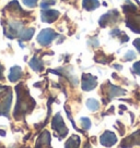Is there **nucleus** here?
<instances>
[{
	"label": "nucleus",
	"mask_w": 140,
	"mask_h": 148,
	"mask_svg": "<svg viewBox=\"0 0 140 148\" xmlns=\"http://www.w3.org/2000/svg\"><path fill=\"white\" fill-rule=\"evenodd\" d=\"M87 107L89 108L91 111H95L98 109V102L96 100H94V99H88V101H87Z\"/></svg>",
	"instance_id": "14"
},
{
	"label": "nucleus",
	"mask_w": 140,
	"mask_h": 148,
	"mask_svg": "<svg viewBox=\"0 0 140 148\" xmlns=\"http://www.w3.org/2000/svg\"><path fill=\"white\" fill-rule=\"evenodd\" d=\"M100 3H98V0H83V8L88 11L96 9Z\"/></svg>",
	"instance_id": "12"
},
{
	"label": "nucleus",
	"mask_w": 140,
	"mask_h": 148,
	"mask_svg": "<svg viewBox=\"0 0 140 148\" xmlns=\"http://www.w3.org/2000/svg\"><path fill=\"white\" fill-rule=\"evenodd\" d=\"M30 66H31L34 71L40 72V71L43 70V62L38 59L37 57H33L32 60L30 61Z\"/></svg>",
	"instance_id": "11"
},
{
	"label": "nucleus",
	"mask_w": 140,
	"mask_h": 148,
	"mask_svg": "<svg viewBox=\"0 0 140 148\" xmlns=\"http://www.w3.org/2000/svg\"><path fill=\"white\" fill-rule=\"evenodd\" d=\"M22 28V24L18 23V22H13V23H9L8 28L5 29V35L10 39H13L15 36H19V34L21 33Z\"/></svg>",
	"instance_id": "5"
},
{
	"label": "nucleus",
	"mask_w": 140,
	"mask_h": 148,
	"mask_svg": "<svg viewBox=\"0 0 140 148\" xmlns=\"http://www.w3.org/2000/svg\"><path fill=\"white\" fill-rule=\"evenodd\" d=\"M116 140L117 138L116 136H115V134L112 133V132H108V131H106L101 136V143L104 146H112V145H114V144L116 143Z\"/></svg>",
	"instance_id": "8"
},
{
	"label": "nucleus",
	"mask_w": 140,
	"mask_h": 148,
	"mask_svg": "<svg viewBox=\"0 0 140 148\" xmlns=\"http://www.w3.org/2000/svg\"><path fill=\"white\" fill-rule=\"evenodd\" d=\"M3 70H5V68H3L2 65L0 64V79H3V75H2V72H3Z\"/></svg>",
	"instance_id": "23"
},
{
	"label": "nucleus",
	"mask_w": 140,
	"mask_h": 148,
	"mask_svg": "<svg viewBox=\"0 0 140 148\" xmlns=\"http://www.w3.org/2000/svg\"><path fill=\"white\" fill-rule=\"evenodd\" d=\"M7 88H8V87H6V86H2V85H0V95H1V94H3L5 92H7V90H5V89H7ZM9 88H8V89H9Z\"/></svg>",
	"instance_id": "22"
},
{
	"label": "nucleus",
	"mask_w": 140,
	"mask_h": 148,
	"mask_svg": "<svg viewBox=\"0 0 140 148\" xmlns=\"http://www.w3.org/2000/svg\"><path fill=\"white\" fill-rule=\"evenodd\" d=\"M95 86H96V79L90 74H83V76H82V89L83 90H91Z\"/></svg>",
	"instance_id": "6"
},
{
	"label": "nucleus",
	"mask_w": 140,
	"mask_h": 148,
	"mask_svg": "<svg viewBox=\"0 0 140 148\" xmlns=\"http://www.w3.org/2000/svg\"><path fill=\"white\" fill-rule=\"evenodd\" d=\"M51 126L56 132H58V134L60 135L61 137H65L67 133H68V130L65 126V123H64V121H62L59 113L54 116L53 122H51Z\"/></svg>",
	"instance_id": "4"
},
{
	"label": "nucleus",
	"mask_w": 140,
	"mask_h": 148,
	"mask_svg": "<svg viewBox=\"0 0 140 148\" xmlns=\"http://www.w3.org/2000/svg\"><path fill=\"white\" fill-rule=\"evenodd\" d=\"M22 2L26 7H30V8H35L37 5V0H22Z\"/></svg>",
	"instance_id": "16"
},
{
	"label": "nucleus",
	"mask_w": 140,
	"mask_h": 148,
	"mask_svg": "<svg viewBox=\"0 0 140 148\" xmlns=\"http://www.w3.org/2000/svg\"><path fill=\"white\" fill-rule=\"evenodd\" d=\"M55 0H43L42 3H41V7H42L43 9H46V8H48L49 5H55Z\"/></svg>",
	"instance_id": "17"
},
{
	"label": "nucleus",
	"mask_w": 140,
	"mask_h": 148,
	"mask_svg": "<svg viewBox=\"0 0 140 148\" xmlns=\"http://www.w3.org/2000/svg\"><path fill=\"white\" fill-rule=\"evenodd\" d=\"M34 34V28H28V29H23L21 31V33L19 34V37L21 40H28L31 39Z\"/></svg>",
	"instance_id": "13"
},
{
	"label": "nucleus",
	"mask_w": 140,
	"mask_h": 148,
	"mask_svg": "<svg viewBox=\"0 0 140 148\" xmlns=\"http://www.w3.org/2000/svg\"><path fill=\"white\" fill-rule=\"evenodd\" d=\"M22 76V69L18 66V65H14L11 68L9 73V81L10 82H17L19 81Z\"/></svg>",
	"instance_id": "9"
},
{
	"label": "nucleus",
	"mask_w": 140,
	"mask_h": 148,
	"mask_svg": "<svg viewBox=\"0 0 140 148\" xmlns=\"http://www.w3.org/2000/svg\"><path fill=\"white\" fill-rule=\"evenodd\" d=\"M134 45H135V47L138 49V51L140 52V38H139V39H136L135 42H134Z\"/></svg>",
	"instance_id": "21"
},
{
	"label": "nucleus",
	"mask_w": 140,
	"mask_h": 148,
	"mask_svg": "<svg viewBox=\"0 0 140 148\" xmlns=\"http://www.w3.org/2000/svg\"><path fill=\"white\" fill-rule=\"evenodd\" d=\"M81 123H82V127L85 130H89L91 126V121L88 118H82L81 119Z\"/></svg>",
	"instance_id": "18"
},
{
	"label": "nucleus",
	"mask_w": 140,
	"mask_h": 148,
	"mask_svg": "<svg viewBox=\"0 0 140 148\" xmlns=\"http://www.w3.org/2000/svg\"><path fill=\"white\" fill-rule=\"evenodd\" d=\"M0 135H1V136H5L6 132H5V131H1V130H0Z\"/></svg>",
	"instance_id": "24"
},
{
	"label": "nucleus",
	"mask_w": 140,
	"mask_h": 148,
	"mask_svg": "<svg viewBox=\"0 0 140 148\" xmlns=\"http://www.w3.org/2000/svg\"><path fill=\"white\" fill-rule=\"evenodd\" d=\"M49 143H51V135H49V133L47 131H45L38 137L36 146L37 147H41V146H49Z\"/></svg>",
	"instance_id": "10"
},
{
	"label": "nucleus",
	"mask_w": 140,
	"mask_h": 148,
	"mask_svg": "<svg viewBox=\"0 0 140 148\" xmlns=\"http://www.w3.org/2000/svg\"><path fill=\"white\" fill-rule=\"evenodd\" d=\"M135 52L134 51H128L127 52V55H126V57H125V59L126 60H130V59H135Z\"/></svg>",
	"instance_id": "20"
},
{
	"label": "nucleus",
	"mask_w": 140,
	"mask_h": 148,
	"mask_svg": "<svg viewBox=\"0 0 140 148\" xmlns=\"http://www.w3.org/2000/svg\"><path fill=\"white\" fill-rule=\"evenodd\" d=\"M56 36V33L54 32L51 28H45V29H43L42 32L38 34L37 42L42 46H47V45H49L53 42V39Z\"/></svg>",
	"instance_id": "3"
},
{
	"label": "nucleus",
	"mask_w": 140,
	"mask_h": 148,
	"mask_svg": "<svg viewBox=\"0 0 140 148\" xmlns=\"http://www.w3.org/2000/svg\"><path fill=\"white\" fill-rule=\"evenodd\" d=\"M17 95H18V101L15 105V109H14V116L15 119H19V116H24L25 113H28L33 109V107L35 106V102L30 96L28 89L24 88L23 85L19 84L17 87Z\"/></svg>",
	"instance_id": "1"
},
{
	"label": "nucleus",
	"mask_w": 140,
	"mask_h": 148,
	"mask_svg": "<svg viewBox=\"0 0 140 148\" xmlns=\"http://www.w3.org/2000/svg\"><path fill=\"white\" fill-rule=\"evenodd\" d=\"M5 92L0 95V116H8L11 101H12V92H11V89L8 90L7 95H5Z\"/></svg>",
	"instance_id": "2"
},
{
	"label": "nucleus",
	"mask_w": 140,
	"mask_h": 148,
	"mask_svg": "<svg viewBox=\"0 0 140 148\" xmlns=\"http://www.w3.org/2000/svg\"><path fill=\"white\" fill-rule=\"evenodd\" d=\"M59 16V12L56 10H46V11H42V20L43 22L46 23H51L55 20H57V18Z\"/></svg>",
	"instance_id": "7"
},
{
	"label": "nucleus",
	"mask_w": 140,
	"mask_h": 148,
	"mask_svg": "<svg viewBox=\"0 0 140 148\" xmlns=\"http://www.w3.org/2000/svg\"><path fill=\"white\" fill-rule=\"evenodd\" d=\"M132 70H134V72H135V73H137L138 75H140V61L139 62H136L135 64H134Z\"/></svg>",
	"instance_id": "19"
},
{
	"label": "nucleus",
	"mask_w": 140,
	"mask_h": 148,
	"mask_svg": "<svg viewBox=\"0 0 140 148\" xmlns=\"http://www.w3.org/2000/svg\"><path fill=\"white\" fill-rule=\"evenodd\" d=\"M78 139H80V138L78 136H76V135L72 136V137H70V139L67 142V144H66V147H69V146L70 147H77L80 144V142H77V143H76V140H78Z\"/></svg>",
	"instance_id": "15"
}]
</instances>
